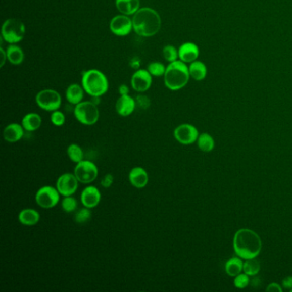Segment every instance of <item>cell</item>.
<instances>
[{
	"instance_id": "obj_21",
	"label": "cell",
	"mask_w": 292,
	"mask_h": 292,
	"mask_svg": "<svg viewBox=\"0 0 292 292\" xmlns=\"http://www.w3.org/2000/svg\"><path fill=\"white\" fill-rule=\"evenodd\" d=\"M42 118L36 113H27L22 119V125L28 132H34L41 127Z\"/></svg>"
},
{
	"instance_id": "obj_39",
	"label": "cell",
	"mask_w": 292,
	"mask_h": 292,
	"mask_svg": "<svg viewBox=\"0 0 292 292\" xmlns=\"http://www.w3.org/2000/svg\"><path fill=\"white\" fill-rule=\"evenodd\" d=\"M118 93L120 95H128L129 94V86L126 84H121L118 87Z\"/></svg>"
},
{
	"instance_id": "obj_22",
	"label": "cell",
	"mask_w": 292,
	"mask_h": 292,
	"mask_svg": "<svg viewBox=\"0 0 292 292\" xmlns=\"http://www.w3.org/2000/svg\"><path fill=\"white\" fill-rule=\"evenodd\" d=\"M116 8L121 14L133 16L140 7V0H115Z\"/></svg>"
},
{
	"instance_id": "obj_2",
	"label": "cell",
	"mask_w": 292,
	"mask_h": 292,
	"mask_svg": "<svg viewBox=\"0 0 292 292\" xmlns=\"http://www.w3.org/2000/svg\"><path fill=\"white\" fill-rule=\"evenodd\" d=\"M133 30L139 36L149 38L157 34L161 28V17L155 10L142 7L133 15Z\"/></svg>"
},
{
	"instance_id": "obj_9",
	"label": "cell",
	"mask_w": 292,
	"mask_h": 292,
	"mask_svg": "<svg viewBox=\"0 0 292 292\" xmlns=\"http://www.w3.org/2000/svg\"><path fill=\"white\" fill-rule=\"evenodd\" d=\"M73 173L79 183L90 184L98 177L99 169L92 161L83 160L76 164Z\"/></svg>"
},
{
	"instance_id": "obj_4",
	"label": "cell",
	"mask_w": 292,
	"mask_h": 292,
	"mask_svg": "<svg viewBox=\"0 0 292 292\" xmlns=\"http://www.w3.org/2000/svg\"><path fill=\"white\" fill-rule=\"evenodd\" d=\"M82 86L91 97H102L108 91L109 82L102 71L91 69L82 73Z\"/></svg>"
},
{
	"instance_id": "obj_35",
	"label": "cell",
	"mask_w": 292,
	"mask_h": 292,
	"mask_svg": "<svg viewBox=\"0 0 292 292\" xmlns=\"http://www.w3.org/2000/svg\"><path fill=\"white\" fill-rule=\"evenodd\" d=\"M136 107L141 110L149 109L151 106V100L147 95L139 94L135 98Z\"/></svg>"
},
{
	"instance_id": "obj_36",
	"label": "cell",
	"mask_w": 292,
	"mask_h": 292,
	"mask_svg": "<svg viewBox=\"0 0 292 292\" xmlns=\"http://www.w3.org/2000/svg\"><path fill=\"white\" fill-rule=\"evenodd\" d=\"M113 182H114V177L113 174L108 173V174L105 175V177L102 178L101 184L103 188H109L111 186L113 185Z\"/></svg>"
},
{
	"instance_id": "obj_12",
	"label": "cell",
	"mask_w": 292,
	"mask_h": 292,
	"mask_svg": "<svg viewBox=\"0 0 292 292\" xmlns=\"http://www.w3.org/2000/svg\"><path fill=\"white\" fill-rule=\"evenodd\" d=\"M174 138L180 144L191 145L197 141L199 137L198 129L189 124H180L174 129Z\"/></svg>"
},
{
	"instance_id": "obj_32",
	"label": "cell",
	"mask_w": 292,
	"mask_h": 292,
	"mask_svg": "<svg viewBox=\"0 0 292 292\" xmlns=\"http://www.w3.org/2000/svg\"><path fill=\"white\" fill-rule=\"evenodd\" d=\"M164 59H166L168 63L174 62L178 60V49L175 47L174 45H167L164 46L163 51Z\"/></svg>"
},
{
	"instance_id": "obj_19",
	"label": "cell",
	"mask_w": 292,
	"mask_h": 292,
	"mask_svg": "<svg viewBox=\"0 0 292 292\" xmlns=\"http://www.w3.org/2000/svg\"><path fill=\"white\" fill-rule=\"evenodd\" d=\"M17 219L21 225L34 226L39 222L40 214L34 208H24L23 210L20 211Z\"/></svg>"
},
{
	"instance_id": "obj_11",
	"label": "cell",
	"mask_w": 292,
	"mask_h": 292,
	"mask_svg": "<svg viewBox=\"0 0 292 292\" xmlns=\"http://www.w3.org/2000/svg\"><path fill=\"white\" fill-rule=\"evenodd\" d=\"M79 183H80L74 173L67 172L58 177L56 188L62 197H70L76 193Z\"/></svg>"
},
{
	"instance_id": "obj_31",
	"label": "cell",
	"mask_w": 292,
	"mask_h": 292,
	"mask_svg": "<svg viewBox=\"0 0 292 292\" xmlns=\"http://www.w3.org/2000/svg\"><path fill=\"white\" fill-rule=\"evenodd\" d=\"M91 217H92L91 209L84 207V208L76 211L75 216H74V220L79 225H82V224L87 223L91 219Z\"/></svg>"
},
{
	"instance_id": "obj_8",
	"label": "cell",
	"mask_w": 292,
	"mask_h": 292,
	"mask_svg": "<svg viewBox=\"0 0 292 292\" xmlns=\"http://www.w3.org/2000/svg\"><path fill=\"white\" fill-rule=\"evenodd\" d=\"M60 196L57 188L51 185L43 186L37 190L35 202L37 205L44 209L54 208L60 202Z\"/></svg>"
},
{
	"instance_id": "obj_10",
	"label": "cell",
	"mask_w": 292,
	"mask_h": 292,
	"mask_svg": "<svg viewBox=\"0 0 292 292\" xmlns=\"http://www.w3.org/2000/svg\"><path fill=\"white\" fill-rule=\"evenodd\" d=\"M109 27L111 32L116 36H127L133 30L132 18L127 15H117L111 20Z\"/></svg>"
},
{
	"instance_id": "obj_40",
	"label": "cell",
	"mask_w": 292,
	"mask_h": 292,
	"mask_svg": "<svg viewBox=\"0 0 292 292\" xmlns=\"http://www.w3.org/2000/svg\"><path fill=\"white\" fill-rule=\"evenodd\" d=\"M130 67L134 69V70H137L139 69H140V60L139 59V58H134V59H131L130 60Z\"/></svg>"
},
{
	"instance_id": "obj_14",
	"label": "cell",
	"mask_w": 292,
	"mask_h": 292,
	"mask_svg": "<svg viewBox=\"0 0 292 292\" xmlns=\"http://www.w3.org/2000/svg\"><path fill=\"white\" fill-rule=\"evenodd\" d=\"M102 201V193L97 187L88 185L81 193V203L85 208H94Z\"/></svg>"
},
{
	"instance_id": "obj_42",
	"label": "cell",
	"mask_w": 292,
	"mask_h": 292,
	"mask_svg": "<svg viewBox=\"0 0 292 292\" xmlns=\"http://www.w3.org/2000/svg\"><path fill=\"white\" fill-rule=\"evenodd\" d=\"M91 102H93L94 104L98 106V105L100 104V102H101V97H92Z\"/></svg>"
},
{
	"instance_id": "obj_34",
	"label": "cell",
	"mask_w": 292,
	"mask_h": 292,
	"mask_svg": "<svg viewBox=\"0 0 292 292\" xmlns=\"http://www.w3.org/2000/svg\"><path fill=\"white\" fill-rule=\"evenodd\" d=\"M250 278L246 273H240L235 277L234 285L238 289H245L250 284Z\"/></svg>"
},
{
	"instance_id": "obj_26",
	"label": "cell",
	"mask_w": 292,
	"mask_h": 292,
	"mask_svg": "<svg viewBox=\"0 0 292 292\" xmlns=\"http://www.w3.org/2000/svg\"><path fill=\"white\" fill-rule=\"evenodd\" d=\"M197 145L202 151L205 153L211 152L214 149V140L208 133H203L199 135L197 139Z\"/></svg>"
},
{
	"instance_id": "obj_37",
	"label": "cell",
	"mask_w": 292,
	"mask_h": 292,
	"mask_svg": "<svg viewBox=\"0 0 292 292\" xmlns=\"http://www.w3.org/2000/svg\"><path fill=\"white\" fill-rule=\"evenodd\" d=\"M266 290L268 292H282L283 289H282L279 284H276V283H272V284H270L267 287Z\"/></svg>"
},
{
	"instance_id": "obj_7",
	"label": "cell",
	"mask_w": 292,
	"mask_h": 292,
	"mask_svg": "<svg viewBox=\"0 0 292 292\" xmlns=\"http://www.w3.org/2000/svg\"><path fill=\"white\" fill-rule=\"evenodd\" d=\"M35 102L40 109L53 113L61 107L62 97L56 90L46 88L37 93Z\"/></svg>"
},
{
	"instance_id": "obj_27",
	"label": "cell",
	"mask_w": 292,
	"mask_h": 292,
	"mask_svg": "<svg viewBox=\"0 0 292 292\" xmlns=\"http://www.w3.org/2000/svg\"><path fill=\"white\" fill-rule=\"evenodd\" d=\"M68 157L74 163H78L80 161L83 160L84 158V153L82 148L79 146L78 144L72 143L67 148Z\"/></svg>"
},
{
	"instance_id": "obj_17",
	"label": "cell",
	"mask_w": 292,
	"mask_h": 292,
	"mask_svg": "<svg viewBox=\"0 0 292 292\" xmlns=\"http://www.w3.org/2000/svg\"><path fill=\"white\" fill-rule=\"evenodd\" d=\"M149 177L146 170L141 166H135L129 173V182L135 188L140 189L148 185Z\"/></svg>"
},
{
	"instance_id": "obj_23",
	"label": "cell",
	"mask_w": 292,
	"mask_h": 292,
	"mask_svg": "<svg viewBox=\"0 0 292 292\" xmlns=\"http://www.w3.org/2000/svg\"><path fill=\"white\" fill-rule=\"evenodd\" d=\"M7 54V60L12 65H20L24 61V53L22 47L17 44H10L8 47L6 48Z\"/></svg>"
},
{
	"instance_id": "obj_5",
	"label": "cell",
	"mask_w": 292,
	"mask_h": 292,
	"mask_svg": "<svg viewBox=\"0 0 292 292\" xmlns=\"http://www.w3.org/2000/svg\"><path fill=\"white\" fill-rule=\"evenodd\" d=\"M26 27L23 21L17 18H9L4 22L1 29L2 39L10 44H17L25 36Z\"/></svg>"
},
{
	"instance_id": "obj_3",
	"label": "cell",
	"mask_w": 292,
	"mask_h": 292,
	"mask_svg": "<svg viewBox=\"0 0 292 292\" xmlns=\"http://www.w3.org/2000/svg\"><path fill=\"white\" fill-rule=\"evenodd\" d=\"M188 66L181 60L169 63L164 75V82L166 87L171 91H178L188 84L190 79Z\"/></svg>"
},
{
	"instance_id": "obj_1",
	"label": "cell",
	"mask_w": 292,
	"mask_h": 292,
	"mask_svg": "<svg viewBox=\"0 0 292 292\" xmlns=\"http://www.w3.org/2000/svg\"><path fill=\"white\" fill-rule=\"evenodd\" d=\"M233 248L236 256L241 259L256 258L261 253L262 241L253 230L240 229L234 236Z\"/></svg>"
},
{
	"instance_id": "obj_25",
	"label": "cell",
	"mask_w": 292,
	"mask_h": 292,
	"mask_svg": "<svg viewBox=\"0 0 292 292\" xmlns=\"http://www.w3.org/2000/svg\"><path fill=\"white\" fill-rule=\"evenodd\" d=\"M244 271V262L241 257L234 256L225 263V272L230 277H236Z\"/></svg>"
},
{
	"instance_id": "obj_20",
	"label": "cell",
	"mask_w": 292,
	"mask_h": 292,
	"mask_svg": "<svg viewBox=\"0 0 292 292\" xmlns=\"http://www.w3.org/2000/svg\"><path fill=\"white\" fill-rule=\"evenodd\" d=\"M84 89L82 85L77 83H72L67 87L65 91V98L70 104L76 106V105L83 102L84 98Z\"/></svg>"
},
{
	"instance_id": "obj_38",
	"label": "cell",
	"mask_w": 292,
	"mask_h": 292,
	"mask_svg": "<svg viewBox=\"0 0 292 292\" xmlns=\"http://www.w3.org/2000/svg\"><path fill=\"white\" fill-rule=\"evenodd\" d=\"M282 285L287 289H292V276H288L282 281Z\"/></svg>"
},
{
	"instance_id": "obj_30",
	"label": "cell",
	"mask_w": 292,
	"mask_h": 292,
	"mask_svg": "<svg viewBox=\"0 0 292 292\" xmlns=\"http://www.w3.org/2000/svg\"><path fill=\"white\" fill-rule=\"evenodd\" d=\"M147 70L153 76L160 77V76H164L166 73V66H165L163 63L154 61V62L149 63Z\"/></svg>"
},
{
	"instance_id": "obj_15",
	"label": "cell",
	"mask_w": 292,
	"mask_h": 292,
	"mask_svg": "<svg viewBox=\"0 0 292 292\" xmlns=\"http://www.w3.org/2000/svg\"><path fill=\"white\" fill-rule=\"evenodd\" d=\"M199 55V47L194 42H184L178 48V59L186 64L194 62L198 59Z\"/></svg>"
},
{
	"instance_id": "obj_13",
	"label": "cell",
	"mask_w": 292,
	"mask_h": 292,
	"mask_svg": "<svg viewBox=\"0 0 292 292\" xmlns=\"http://www.w3.org/2000/svg\"><path fill=\"white\" fill-rule=\"evenodd\" d=\"M152 83L153 76L147 69L135 70L130 80L131 87L137 93H145L151 87Z\"/></svg>"
},
{
	"instance_id": "obj_24",
	"label": "cell",
	"mask_w": 292,
	"mask_h": 292,
	"mask_svg": "<svg viewBox=\"0 0 292 292\" xmlns=\"http://www.w3.org/2000/svg\"><path fill=\"white\" fill-rule=\"evenodd\" d=\"M188 70L191 78L194 79L197 82L203 81L208 75V68L204 63L199 60L190 63L188 65Z\"/></svg>"
},
{
	"instance_id": "obj_41",
	"label": "cell",
	"mask_w": 292,
	"mask_h": 292,
	"mask_svg": "<svg viewBox=\"0 0 292 292\" xmlns=\"http://www.w3.org/2000/svg\"><path fill=\"white\" fill-rule=\"evenodd\" d=\"M0 53H1V62H0V67H4V65H6V60H7V54H6V50H5L3 47L0 48Z\"/></svg>"
},
{
	"instance_id": "obj_33",
	"label": "cell",
	"mask_w": 292,
	"mask_h": 292,
	"mask_svg": "<svg viewBox=\"0 0 292 292\" xmlns=\"http://www.w3.org/2000/svg\"><path fill=\"white\" fill-rule=\"evenodd\" d=\"M50 119H51L52 124L56 127L63 126L65 124V120H66L65 114L59 110H57V111H54L52 113Z\"/></svg>"
},
{
	"instance_id": "obj_16",
	"label": "cell",
	"mask_w": 292,
	"mask_h": 292,
	"mask_svg": "<svg viewBox=\"0 0 292 292\" xmlns=\"http://www.w3.org/2000/svg\"><path fill=\"white\" fill-rule=\"evenodd\" d=\"M136 103L135 99L128 95H120L116 102L115 110L121 117H129L135 112Z\"/></svg>"
},
{
	"instance_id": "obj_28",
	"label": "cell",
	"mask_w": 292,
	"mask_h": 292,
	"mask_svg": "<svg viewBox=\"0 0 292 292\" xmlns=\"http://www.w3.org/2000/svg\"><path fill=\"white\" fill-rule=\"evenodd\" d=\"M261 270V263L256 258L248 259L244 263V272L249 276H255L258 274Z\"/></svg>"
},
{
	"instance_id": "obj_18",
	"label": "cell",
	"mask_w": 292,
	"mask_h": 292,
	"mask_svg": "<svg viewBox=\"0 0 292 292\" xmlns=\"http://www.w3.org/2000/svg\"><path fill=\"white\" fill-rule=\"evenodd\" d=\"M25 129L22 124L17 123H12L7 125L4 129V139L9 143H16L23 139L24 136Z\"/></svg>"
},
{
	"instance_id": "obj_6",
	"label": "cell",
	"mask_w": 292,
	"mask_h": 292,
	"mask_svg": "<svg viewBox=\"0 0 292 292\" xmlns=\"http://www.w3.org/2000/svg\"><path fill=\"white\" fill-rule=\"evenodd\" d=\"M74 116L80 124L92 126L98 122L100 118L98 106L91 101L82 102L75 106Z\"/></svg>"
},
{
	"instance_id": "obj_29",
	"label": "cell",
	"mask_w": 292,
	"mask_h": 292,
	"mask_svg": "<svg viewBox=\"0 0 292 292\" xmlns=\"http://www.w3.org/2000/svg\"><path fill=\"white\" fill-rule=\"evenodd\" d=\"M61 207H62L64 212L67 213V214H71V213L76 212V209H77L78 202L73 196L64 197L62 202H61Z\"/></svg>"
},
{
	"instance_id": "obj_43",
	"label": "cell",
	"mask_w": 292,
	"mask_h": 292,
	"mask_svg": "<svg viewBox=\"0 0 292 292\" xmlns=\"http://www.w3.org/2000/svg\"><path fill=\"white\" fill-rule=\"evenodd\" d=\"M290 291H291V292H292V289H290Z\"/></svg>"
}]
</instances>
